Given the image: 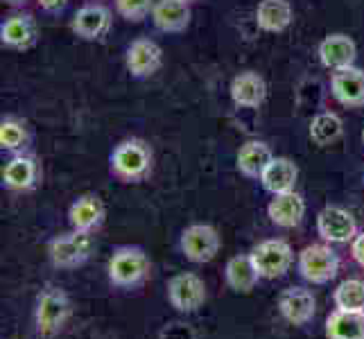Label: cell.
<instances>
[{"label": "cell", "mask_w": 364, "mask_h": 339, "mask_svg": "<svg viewBox=\"0 0 364 339\" xmlns=\"http://www.w3.org/2000/svg\"><path fill=\"white\" fill-rule=\"evenodd\" d=\"M111 172L124 183H138L152 172V149L147 143L129 138L111 152Z\"/></svg>", "instance_id": "1"}, {"label": "cell", "mask_w": 364, "mask_h": 339, "mask_svg": "<svg viewBox=\"0 0 364 339\" xmlns=\"http://www.w3.org/2000/svg\"><path fill=\"white\" fill-rule=\"evenodd\" d=\"M267 215L272 224L281 226V229H294L301 224L306 215V202L299 193H283V195H274V199L267 206Z\"/></svg>", "instance_id": "17"}, {"label": "cell", "mask_w": 364, "mask_h": 339, "mask_svg": "<svg viewBox=\"0 0 364 339\" xmlns=\"http://www.w3.org/2000/svg\"><path fill=\"white\" fill-rule=\"evenodd\" d=\"M317 231L323 242L344 244L353 242V237L358 235V224L355 217L342 206H326L317 215Z\"/></svg>", "instance_id": "9"}, {"label": "cell", "mask_w": 364, "mask_h": 339, "mask_svg": "<svg viewBox=\"0 0 364 339\" xmlns=\"http://www.w3.org/2000/svg\"><path fill=\"white\" fill-rule=\"evenodd\" d=\"M249 256L254 260L260 279H267V281L281 279L294 262L292 247L285 240H279V237H274V240H262L260 244L251 249Z\"/></svg>", "instance_id": "6"}, {"label": "cell", "mask_w": 364, "mask_h": 339, "mask_svg": "<svg viewBox=\"0 0 364 339\" xmlns=\"http://www.w3.org/2000/svg\"><path fill=\"white\" fill-rule=\"evenodd\" d=\"M111 9L100 5V3H89L75 11L70 21V30L75 36H80L84 41H97L109 34L111 30Z\"/></svg>", "instance_id": "10"}, {"label": "cell", "mask_w": 364, "mask_h": 339, "mask_svg": "<svg viewBox=\"0 0 364 339\" xmlns=\"http://www.w3.org/2000/svg\"><path fill=\"white\" fill-rule=\"evenodd\" d=\"M350 256L358 262V265L364 267V233H358L350 242Z\"/></svg>", "instance_id": "30"}, {"label": "cell", "mask_w": 364, "mask_h": 339, "mask_svg": "<svg viewBox=\"0 0 364 339\" xmlns=\"http://www.w3.org/2000/svg\"><path fill=\"white\" fill-rule=\"evenodd\" d=\"M231 97L237 107L258 109L267 97V84L254 70L240 72L231 82Z\"/></svg>", "instance_id": "19"}, {"label": "cell", "mask_w": 364, "mask_h": 339, "mask_svg": "<svg viewBox=\"0 0 364 339\" xmlns=\"http://www.w3.org/2000/svg\"><path fill=\"white\" fill-rule=\"evenodd\" d=\"M186 3H197V0H186Z\"/></svg>", "instance_id": "33"}, {"label": "cell", "mask_w": 364, "mask_h": 339, "mask_svg": "<svg viewBox=\"0 0 364 339\" xmlns=\"http://www.w3.org/2000/svg\"><path fill=\"white\" fill-rule=\"evenodd\" d=\"M68 222L77 231H95L105 222V204L97 195H82L70 204Z\"/></svg>", "instance_id": "20"}, {"label": "cell", "mask_w": 364, "mask_h": 339, "mask_svg": "<svg viewBox=\"0 0 364 339\" xmlns=\"http://www.w3.org/2000/svg\"><path fill=\"white\" fill-rule=\"evenodd\" d=\"M5 3H9V5L18 7V5H25V3H28V0H5Z\"/></svg>", "instance_id": "32"}, {"label": "cell", "mask_w": 364, "mask_h": 339, "mask_svg": "<svg viewBox=\"0 0 364 339\" xmlns=\"http://www.w3.org/2000/svg\"><path fill=\"white\" fill-rule=\"evenodd\" d=\"M36 36H39V28H36V21L30 14H14L0 25V41L11 50L32 48L36 43Z\"/></svg>", "instance_id": "15"}, {"label": "cell", "mask_w": 364, "mask_h": 339, "mask_svg": "<svg viewBox=\"0 0 364 339\" xmlns=\"http://www.w3.org/2000/svg\"><path fill=\"white\" fill-rule=\"evenodd\" d=\"M181 251L183 256L197 262V265H204L210 262L218 256L220 251V233L208 224H193L181 233Z\"/></svg>", "instance_id": "8"}, {"label": "cell", "mask_w": 364, "mask_h": 339, "mask_svg": "<svg viewBox=\"0 0 364 339\" xmlns=\"http://www.w3.org/2000/svg\"><path fill=\"white\" fill-rule=\"evenodd\" d=\"M274 158L272 149L262 141H249L237 152V170L249 179H260V174L265 172L269 161Z\"/></svg>", "instance_id": "25"}, {"label": "cell", "mask_w": 364, "mask_h": 339, "mask_svg": "<svg viewBox=\"0 0 364 339\" xmlns=\"http://www.w3.org/2000/svg\"><path fill=\"white\" fill-rule=\"evenodd\" d=\"M299 179V168L296 163L285 158V156H274L269 161V166L265 172L260 174V183L267 193L272 195H283V193H292Z\"/></svg>", "instance_id": "16"}, {"label": "cell", "mask_w": 364, "mask_h": 339, "mask_svg": "<svg viewBox=\"0 0 364 339\" xmlns=\"http://www.w3.org/2000/svg\"><path fill=\"white\" fill-rule=\"evenodd\" d=\"M335 308L348 310V312H364V281L360 279H346L337 285L333 294Z\"/></svg>", "instance_id": "27"}, {"label": "cell", "mask_w": 364, "mask_h": 339, "mask_svg": "<svg viewBox=\"0 0 364 339\" xmlns=\"http://www.w3.org/2000/svg\"><path fill=\"white\" fill-rule=\"evenodd\" d=\"M191 3L186 0H159L152 9V21L161 32H183L191 25Z\"/></svg>", "instance_id": "18"}, {"label": "cell", "mask_w": 364, "mask_h": 339, "mask_svg": "<svg viewBox=\"0 0 364 339\" xmlns=\"http://www.w3.org/2000/svg\"><path fill=\"white\" fill-rule=\"evenodd\" d=\"M28 138L30 136L25 122L16 118H3V122H0V147L7 149V152H16V149L25 147Z\"/></svg>", "instance_id": "28"}, {"label": "cell", "mask_w": 364, "mask_h": 339, "mask_svg": "<svg viewBox=\"0 0 364 339\" xmlns=\"http://www.w3.org/2000/svg\"><path fill=\"white\" fill-rule=\"evenodd\" d=\"M299 274L312 285L331 283L340 271V258L328 244H310L299 254Z\"/></svg>", "instance_id": "5"}, {"label": "cell", "mask_w": 364, "mask_h": 339, "mask_svg": "<svg viewBox=\"0 0 364 339\" xmlns=\"http://www.w3.org/2000/svg\"><path fill=\"white\" fill-rule=\"evenodd\" d=\"M342 131H344V124L335 113H319V116H315L310 122V138H312V143L319 147L333 145L337 138L342 136Z\"/></svg>", "instance_id": "26"}, {"label": "cell", "mask_w": 364, "mask_h": 339, "mask_svg": "<svg viewBox=\"0 0 364 339\" xmlns=\"http://www.w3.org/2000/svg\"><path fill=\"white\" fill-rule=\"evenodd\" d=\"M95 249V237L93 231H77L73 229L70 233L57 235L48 247V256L53 260L55 267L61 269H73L84 265L91 258Z\"/></svg>", "instance_id": "4"}, {"label": "cell", "mask_w": 364, "mask_h": 339, "mask_svg": "<svg viewBox=\"0 0 364 339\" xmlns=\"http://www.w3.org/2000/svg\"><path fill=\"white\" fill-rule=\"evenodd\" d=\"M224 279H227L229 287L237 294L251 292L260 281V274L254 265L251 256H233L227 267H224Z\"/></svg>", "instance_id": "24"}, {"label": "cell", "mask_w": 364, "mask_h": 339, "mask_svg": "<svg viewBox=\"0 0 364 339\" xmlns=\"http://www.w3.org/2000/svg\"><path fill=\"white\" fill-rule=\"evenodd\" d=\"M328 339H364V312H348L335 308L326 319Z\"/></svg>", "instance_id": "23"}, {"label": "cell", "mask_w": 364, "mask_h": 339, "mask_svg": "<svg viewBox=\"0 0 364 339\" xmlns=\"http://www.w3.org/2000/svg\"><path fill=\"white\" fill-rule=\"evenodd\" d=\"M362 143H364V129H362Z\"/></svg>", "instance_id": "34"}, {"label": "cell", "mask_w": 364, "mask_h": 339, "mask_svg": "<svg viewBox=\"0 0 364 339\" xmlns=\"http://www.w3.org/2000/svg\"><path fill=\"white\" fill-rule=\"evenodd\" d=\"M294 18L292 5L287 0H260L256 7V23L265 32H283Z\"/></svg>", "instance_id": "22"}, {"label": "cell", "mask_w": 364, "mask_h": 339, "mask_svg": "<svg viewBox=\"0 0 364 339\" xmlns=\"http://www.w3.org/2000/svg\"><path fill=\"white\" fill-rule=\"evenodd\" d=\"M109 281L122 290L138 287L149 276V258L138 247H120L109 258Z\"/></svg>", "instance_id": "3"}, {"label": "cell", "mask_w": 364, "mask_h": 339, "mask_svg": "<svg viewBox=\"0 0 364 339\" xmlns=\"http://www.w3.org/2000/svg\"><path fill=\"white\" fill-rule=\"evenodd\" d=\"M168 301L181 315H191V312H197L204 306L206 285L197 274L181 271L168 281Z\"/></svg>", "instance_id": "7"}, {"label": "cell", "mask_w": 364, "mask_h": 339, "mask_svg": "<svg viewBox=\"0 0 364 339\" xmlns=\"http://www.w3.org/2000/svg\"><path fill=\"white\" fill-rule=\"evenodd\" d=\"M154 0H116V11L129 23H141L143 18L152 16Z\"/></svg>", "instance_id": "29"}, {"label": "cell", "mask_w": 364, "mask_h": 339, "mask_svg": "<svg viewBox=\"0 0 364 339\" xmlns=\"http://www.w3.org/2000/svg\"><path fill=\"white\" fill-rule=\"evenodd\" d=\"M331 93L342 107H364V70L358 66L335 70L331 77Z\"/></svg>", "instance_id": "12"}, {"label": "cell", "mask_w": 364, "mask_h": 339, "mask_svg": "<svg viewBox=\"0 0 364 339\" xmlns=\"http://www.w3.org/2000/svg\"><path fill=\"white\" fill-rule=\"evenodd\" d=\"M358 45L346 34H328L319 43V59L328 70H342L355 64Z\"/></svg>", "instance_id": "14"}, {"label": "cell", "mask_w": 364, "mask_h": 339, "mask_svg": "<svg viewBox=\"0 0 364 339\" xmlns=\"http://www.w3.org/2000/svg\"><path fill=\"white\" fill-rule=\"evenodd\" d=\"M279 312L292 325H306L317 312V301L306 287H287L279 296Z\"/></svg>", "instance_id": "13"}, {"label": "cell", "mask_w": 364, "mask_h": 339, "mask_svg": "<svg viewBox=\"0 0 364 339\" xmlns=\"http://www.w3.org/2000/svg\"><path fill=\"white\" fill-rule=\"evenodd\" d=\"M41 9H46L48 14H59V11H64L68 0H39Z\"/></svg>", "instance_id": "31"}, {"label": "cell", "mask_w": 364, "mask_h": 339, "mask_svg": "<svg viewBox=\"0 0 364 339\" xmlns=\"http://www.w3.org/2000/svg\"><path fill=\"white\" fill-rule=\"evenodd\" d=\"M39 181V168L30 156H14L3 168V185L9 190H32Z\"/></svg>", "instance_id": "21"}, {"label": "cell", "mask_w": 364, "mask_h": 339, "mask_svg": "<svg viewBox=\"0 0 364 339\" xmlns=\"http://www.w3.org/2000/svg\"><path fill=\"white\" fill-rule=\"evenodd\" d=\"M124 64L132 77L136 80H147L163 66V50L152 39H136L124 55Z\"/></svg>", "instance_id": "11"}, {"label": "cell", "mask_w": 364, "mask_h": 339, "mask_svg": "<svg viewBox=\"0 0 364 339\" xmlns=\"http://www.w3.org/2000/svg\"><path fill=\"white\" fill-rule=\"evenodd\" d=\"M68 317H70L68 294L61 290V287L48 285L39 294V301H36V310H34L36 333H39V337H46V339L55 337V335H59L61 328H64Z\"/></svg>", "instance_id": "2"}]
</instances>
